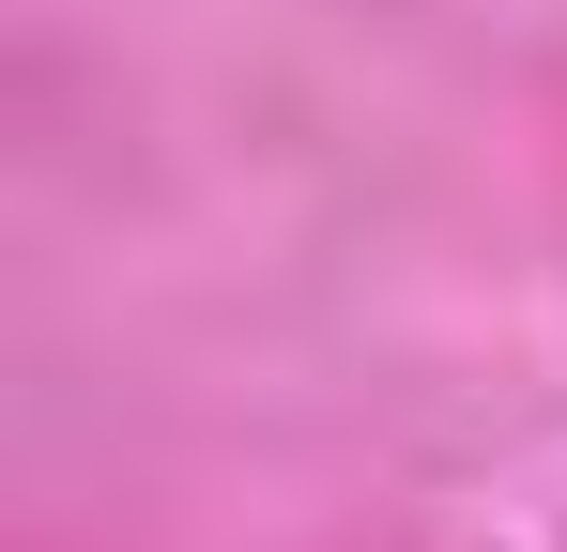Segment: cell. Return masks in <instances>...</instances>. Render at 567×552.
Segmentation results:
<instances>
[]
</instances>
